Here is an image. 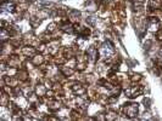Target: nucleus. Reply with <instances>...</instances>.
<instances>
[{
	"instance_id": "obj_5",
	"label": "nucleus",
	"mask_w": 162,
	"mask_h": 121,
	"mask_svg": "<svg viewBox=\"0 0 162 121\" xmlns=\"http://www.w3.org/2000/svg\"><path fill=\"white\" fill-rule=\"evenodd\" d=\"M161 56H162V50H161Z\"/></svg>"
},
{
	"instance_id": "obj_3",
	"label": "nucleus",
	"mask_w": 162,
	"mask_h": 121,
	"mask_svg": "<svg viewBox=\"0 0 162 121\" xmlns=\"http://www.w3.org/2000/svg\"><path fill=\"white\" fill-rule=\"evenodd\" d=\"M1 7L4 10H9V11H14L15 10V4L14 2H10V1H4L1 4Z\"/></svg>"
},
{
	"instance_id": "obj_2",
	"label": "nucleus",
	"mask_w": 162,
	"mask_h": 121,
	"mask_svg": "<svg viewBox=\"0 0 162 121\" xmlns=\"http://www.w3.org/2000/svg\"><path fill=\"white\" fill-rule=\"evenodd\" d=\"M143 92V88L142 87H138V90H137V87H134L132 91H128V97H130V98H134V97H137L138 95H140Z\"/></svg>"
},
{
	"instance_id": "obj_1",
	"label": "nucleus",
	"mask_w": 162,
	"mask_h": 121,
	"mask_svg": "<svg viewBox=\"0 0 162 121\" xmlns=\"http://www.w3.org/2000/svg\"><path fill=\"white\" fill-rule=\"evenodd\" d=\"M124 111H126V114H127L129 118H133V116H135L137 113H138V105L134 104V103L126 104V107H124Z\"/></svg>"
},
{
	"instance_id": "obj_4",
	"label": "nucleus",
	"mask_w": 162,
	"mask_h": 121,
	"mask_svg": "<svg viewBox=\"0 0 162 121\" xmlns=\"http://www.w3.org/2000/svg\"><path fill=\"white\" fill-rule=\"evenodd\" d=\"M162 6V1L161 0H150V4H149V7L151 10H155V9H159Z\"/></svg>"
}]
</instances>
